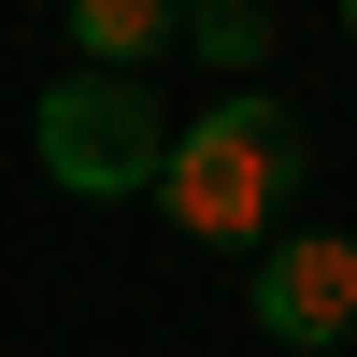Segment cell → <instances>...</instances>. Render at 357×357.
Here are the masks:
<instances>
[{"mask_svg":"<svg viewBox=\"0 0 357 357\" xmlns=\"http://www.w3.org/2000/svg\"><path fill=\"white\" fill-rule=\"evenodd\" d=\"M301 172H314V143H301V114L286 100H200V129H172V158H158V215L186 229V243H286V215H301Z\"/></svg>","mask_w":357,"mask_h":357,"instance_id":"cell-1","label":"cell"},{"mask_svg":"<svg viewBox=\"0 0 357 357\" xmlns=\"http://www.w3.org/2000/svg\"><path fill=\"white\" fill-rule=\"evenodd\" d=\"M29 158H43V186H72V200H158L172 114L143 100V72H57L43 100H29Z\"/></svg>","mask_w":357,"mask_h":357,"instance_id":"cell-2","label":"cell"},{"mask_svg":"<svg viewBox=\"0 0 357 357\" xmlns=\"http://www.w3.org/2000/svg\"><path fill=\"white\" fill-rule=\"evenodd\" d=\"M257 329H272L286 357L357 343V243H343V229H286V243H257Z\"/></svg>","mask_w":357,"mask_h":357,"instance_id":"cell-3","label":"cell"},{"mask_svg":"<svg viewBox=\"0 0 357 357\" xmlns=\"http://www.w3.org/2000/svg\"><path fill=\"white\" fill-rule=\"evenodd\" d=\"M57 15H72V72H143L186 29V0H57Z\"/></svg>","mask_w":357,"mask_h":357,"instance_id":"cell-4","label":"cell"},{"mask_svg":"<svg viewBox=\"0 0 357 357\" xmlns=\"http://www.w3.org/2000/svg\"><path fill=\"white\" fill-rule=\"evenodd\" d=\"M172 43H200L215 72H257V57H272V0H186Z\"/></svg>","mask_w":357,"mask_h":357,"instance_id":"cell-5","label":"cell"},{"mask_svg":"<svg viewBox=\"0 0 357 357\" xmlns=\"http://www.w3.org/2000/svg\"><path fill=\"white\" fill-rule=\"evenodd\" d=\"M343 29H357V0H343Z\"/></svg>","mask_w":357,"mask_h":357,"instance_id":"cell-6","label":"cell"}]
</instances>
